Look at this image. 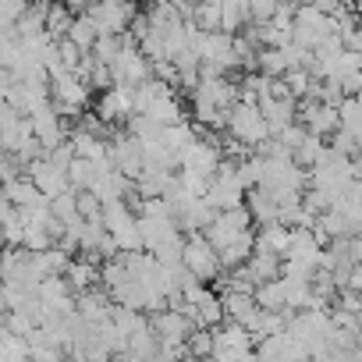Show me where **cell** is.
I'll list each match as a JSON object with an SVG mask.
<instances>
[{
    "label": "cell",
    "mask_w": 362,
    "mask_h": 362,
    "mask_svg": "<svg viewBox=\"0 0 362 362\" xmlns=\"http://www.w3.org/2000/svg\"><path fill=\"white\" fill-rule=\"evenodd\" d=\"M0 192H4L15 206H33V203H40V199H47L40 189H36V181L22 170V174H15L11 181H4V185H0Z\"/></svg>",
    "instance_id": "cell-18"
},
{
    "label": "cell",
    "mask_w": 362,
    "mask_h": 362,
    "mask_svg": "<svg viewBox=\"0 0 362 362\" xmlns=\"http://www.w3.org/2000/svg\"><path fill=\"white\" fill-rule=\"evenodd\" d=\"M351 174L362 181V153H355V156H351Z\"/></svg>",
    "instance_id": "cell-42"
},
{
    "label": "cell",
    "mask_w": 362,
    "mask_h": 362,
    "mask_svg": "<svg viewBox=\"0 0 362 362\" xmlns=\"http://www.w3.org/2000/svg\"><path fill=\"white\" fill-rule=\"evenodd\" d=\"M228 132L235 139H242L245 146H252V149L270 139V124H267L259 103H252V100H235V107L228 114Z\"/></svg>",
    "instance_id": "cell-4"
},
{
    "label": "cell",
    "mask_w": 362,
    "mask_h": 362,
    "mask_svg": "<svg viewBox=\"0 0 362 362\" xmlns=\"http://www.w3.org/2000/svg\"><path fill=\"white\" fill-rule=\"evenodd\" d=\"M281 0H249V22H270Z\"/></svg>",
    "instance_id": "cell-37"
},
{
    "label": "cell",
    "mask_w": 362,
    "mask_h": 362,
    "mask_svg": "<svg viewBox=\"0 0 362 362\" xmlns=\"http://www.w3.org/2000/svg\"><path fill=\"white\" fill-rule=\"evenodd\" d=\"M284 82H288L291 96L302 100V96L309 93V86H313V75H309V68H288V71H284Z\"/></svg>",
    "instance_id": "cell-34"
},
{
    "label": "cell",
    "mask_w": 362,
    "mask_h": 362,
    "mask_svg": "<svg viewBox=\"0 0 362 362\" xmlns=\"http://www.w3.org/2000/svg\"><path fill=\"white\" fill-rule=\"evenodd\" d=\"M8 309H11V305H8V295H4V291H0V316H4Z\"/></svg>",
    "instance_id": "cell-43"
},
{
    "label": "cell",
    "mask_w": 362,
    "mask_h": 362,
    "mask_svg": "<svg viewBox=\"0 0 362 362\" xmlns=\"http://www.w3.org/2000/svg\"><path fill=\"white\" fill-rule=\"evenodd\" d=\"M192 22H196V29H203V33L221 29V4H214V0L206 4V0H199V8H196Z\"/></svg>",
    "instance_id": "cell-30"
},
{
    "label": "cell",
    "mask_w": 362,
    "mask_h": 362,
    "mask_svg": "<svg viewBox=\"0 0 362 362\" xmlns=\"http://www.w3.org/2000/svg\"><path fill=\"white\" fill-rule=\"evenodd\" d=\"M358 25H362V22H358Z\"/></svg>",
    "instance_id": "cell-44"
},
{
    "label": "cell",
    "mask_w": 362,
    "mask_h": 362,
    "mask_svg": "<svg viewBox=\"0 0 362 362\" xmlns=\"http://www.w3.org/2000/svg\"><path fill=\"white\" fill-rule=\"evenodd\" d=\"M47 156H50L54 163H61V167H68V163L75 160V142H71V139H64V142H57L54 149H47Z\"/></svg>",
    "instance_id": "cell-38"
},
{
    "label": "cell",
    "mask_w": 362,
    "mask_h": 362,
    "mask_svg": "<svg viewBox=\"0 0 362 362\" xmlns=\"http://www.w3.org/2000/svg\"><path fill=\"white\" fill-rule=\"evenodd\" d=\"M256 61H259V71L270 75V78L288 71V57H284L281 47H259V57H256Z\"/></svg>",
    "instance_id": "cell-29"
},
{
    "label": "cell",
    "mask_w": 362,
    "mask_h": 362,
    "mask_svg": "<svg viewBox=\"0 0 362 362\" xmlns=\"http://www.w3.org/2000/svg\"><path fill=\"white\" fill-rule=\"evenodd\" d=\"M245 267H249V274H252V281L259 284V281H270V277H281V267H284V256H281V252H274V249H267V245H256V249H252V256L245 259Z\"/></svg>",
    "instance_id": "cell-16"
},
{
    "label": "cell",
    "mask_w": 362,
    "mask_h": 362,
    "mask_svg": "<svg viewBox=\"0 0 362 362\" xmlns=\"http://www.w3.org/2000/svg\"><path fill=\"white\" fill-rule=\"evenodd\" d=\"M203 199L214 210H235V206H245V185H242V177H221V174H214Z\"/></svg>",
    "instance_id": "cell-13"
},
{
    "label": "cell",
    "mask_w": 362,
    "mask_h": 362,
    "mask_svg": "<svg viewBox=\"0 0 362 362\" xmlns=\"http://www.w3.org/2000/svg\"><path fill=\"white\" fill-rule=\"evenodd\" d=\"M96 36H100V29H96V22H93V15H89V11H82V15H75V18H71L68 40H71L75 47H82V50H93Z\"/></svg>",
    "instance_id": "cell-22"
},
{
    "label": "cell",
    "mask_w": 362,
    "mask_h": 362,
    "mask_svg": "<svg viewBox=\"0 0 362 362\" xmlns=\"http://www.w3.org/2000/svg\"><path fill=\"white\" fill-rule=\"evenodd\" d=\"M189 355H214V327H196L189 334Z\"/></svg>",
    "instance_id": "cell-35"
},
{
    "label": "cell",
    "mask_w": 362,
    "mask_h": 362,
    "mask_svg": "<svg viewBox=\"0 0 362 362\" xmlns=\"http://www.w3.org/2000/svg\"><path fill=\"white\" fill-rule=\"evenodd\" d=\"M117 50H121V36H114V33H100L96 43H93V57L103 61V64H110L117 57Z\"/></svg>",
    "instance_id": "cell-32"
},
{
    "label": "cell",
    "mask_w": 362,
    "mask_h": 362,
    "mask_svg": "<svg viewBox=\"0 0 362 362\" xmlns=\"http://www.w3.org/2000/svg\"><path fill=\"white\" fill-rule=\"evenodd\" d=\"M192 305H196V327H221V323H224L221 291H210V284H206V291H203Z\"/></svg>",
    "instance_id": "cell-20"
},
{
    "label": "cell",
    "mask_w": 362,
    "mask_h": 362,
    "mask_svg": "<svg viewBox=\"0 0 362 362\" xmlns=\"http://www.w3.org/2000/svg\"><path fill=\"white\" fill-rule=\"evenodd\" d=\"M89 15H93V22H96L100 33L121 36L132 25V18L139 15V8H135V0H93Z\"/></svg>",
    "instance_id": "cell-7"
},
{
    "label": "cell",
    "mask_w": 362,
    "mask_h": 362,
    "mask_svg": "<svg viewBox=\"0 0 362 362\" xmlns=\"http://www.w3.org/2000/svg\"><path fill=\"white\" fill-rule=\"evenodd\" d=\"M256 103H259V110H263V117H267V124H270V135H277L281 128H288V124H295V121H298V114H295V100L259 96Z\"/></svg>",
    "instance_id": "cell-15"
},
{
    "label": "cell",
    "mask_w": 362,
    "mask_h": 362,
    "mask_svg": "<svg viewBox=\"0 0 362 362\" xmlns=\"http://www.w3.org/2000/svg\"><path fill=\"white\" fill-rule=\"evenodd\" d=\"M89 96H93V89H89V82L78 71H68V68L50 71V100H54V107L61 114L78 117V110L89 103Z\"/></svg>",
    "instance_id": "cell-2"
},
{
    "label": "cell",
    "mask_w": 362,
    "mask_h": 362,
    "mask_svg": "<svg viewBox=\"0 0 362 362\" xmlns=\"http://www.w3.org/2000/svg\"><path fill=\"white\" fill-rule=\"evenodd\" d=\"M110 309H114V298H110V291L107 288H86V291H75V313L82 316V320H107L110 316Z\"/></svg>",
    "instance_id": "cell-14"
},
{
    "label": "cell",
    "mask_w": 362,
    "mask_h": 362,
    "mask_svg": "<svg viewBox=\"0 0 362 362\" xmlns=\"http://www.w3.org/2000/svg\"><path fill=\"white\" fill-rule=\"evenodd\" d=\"M341 82V93L344 96H355L358 89H362V71H351V75H344V78H337Z\"/></svg>",
    "instance_id": "cell-39"
},
{
    "label": "cell",
    "mask_w": 362,
    "mask_h": 362,
    "mask_svg": "<svg viewBox=\"0 0 362 362\" xmlns=\"http://www.w3.org/2000/svg\"><path fill=\"white\" fill-rule=\"evenodd\" d=\"M221 302H224V320H238V323H249L252 313L259 309L252 291H221Z\"/></svg>",
    "instance_id": "cell-19"
},
{
    "label": "cell",
    "mask_w": 362,
    "mask_h": 362,
    "mask_svg": "<svg viewBox=\"0 0 362 362\" xmlns=\"http://www.w3.org/2000/svg\"><path fill=\"white\" fill-rule=\"evenodd\" d=\"M93 177H96V163H93V160L75 156V160L68 163V181H71V189H89Z\"/></svg>",
    "instance_id": "cell-28"
},
{
    "label": "cell",
    "mask_w": 362,
    "mask_h": 362,
    "mask_svg": "<svg viewBox=\"0 0 362 362\" xmlns=\"http://www.w3.org/2000/svg\"><path fill=\"white\" fill-rule=\"evenodd\" d=\"M252 295H256V305H263V309H284V284H281V277L259 281Z\"/></svg>",
    "instance_id": "cell-25"
},
{
    "label": "cell",
    "mask_w": 362,
    "mask_h": 362,
    "mask_svg": "<svg viewBox=\"0 0 362 362\" xmlns=\"http://www.w3.org/2000/svg\"><path fill=\"white\" fill-rule=\"evenodd\" d=\"M50 210H54V217H57V221H64V224H78V221H82L78 203H75V189H68V192L54 196V199H50Z\"/></svg>",
    "instance_id": "cell-27"
},
{
    "label": "cell",
    "mask_w": 362,
    "mask_h": 362,
    "mask_svg": "<svg viewBox=\"0 0 362 362\" xmlns=\"http://www.w3.org/2000/svg\"><path fill=\"white\" fill-rule=\"evenodd\" d=\"M196 50H199V68L221 71L228 75L231 68H238V54H235V36L214 29V33H196Z\"/></svg>",
    "instance_id": "cell-3"
},
{
    "label": "cell",
    "mask_w": 362,
    "mask_h": 362,
    "mask_svg": "<svg viewBox=\"0 0 362 362\" xmlns=\"http://www.w3.org/2000/svg\"><path fill=\"white\" fill-rule=\"evenodd\" d=\"M344 47H348V50H355V54H362V25H355V29L344 36Z\"/></svg>",
    "instance_id": "cell-40"
},
{
    "label": "cell",
    "mask_w": 362,
    "mask_h": 362,
    "mask_svg": "<svg viewBox=\"0 0 362 362\" xmlns=\"http://www.w3.org/2000/svg\"><path fill=\"white\" fill-rule=\"evenodd\" d=\"M75 203H78V214H82L86 221L103 217V203H100V196H96L93 189H75Z\"/></svg>",
    "instance_id": "cell-33"
},
{
    "label": "cell",
    "mask_w": 362,
    "mask_h": 362,
    "mask_svg": "<svg viewBox=\"0 0 362 362\" xmlns=\"http://www.w3.org/2000/svg\"><path fill=\"white\" fill-rule=\"evenodd\" d=\"M323 149H327V139H323V135H313V132H305V139L295 146V163H302V167L309 170V167L320 160V153H323Z\"/></svg>",
    "instance_id": "cell-26"
},
{
    "label": "cell",
    "mask_w": 362,
    "mask_h": 362,
    "mask_svg": "<svg viewBox=\"0 0 362 362\" xmlns=\"http://www.w3.org/2000/svg\"><path fill=\"white\" fill-rule=\"evenodd\" d=\"M64 277H68V284H71V291H86V288H93V284H100V263L78 252V256H71V263H68V270H64Z\"/></svg>",
    "instance_id": "cell-17"
},
{
    "label": "cell",
    "mask_w": 362,
    "mask_h": 362,
    "mask_svg": "<svg viewBox=\"0 0 362 362\" xmlns=\"http://www.w3.org/2000/svg\"><path fill=\"white\" fill-rule=\"evenodd\" d=\"M110 75H114V86H139L153 75V61L142 54L139 43H121L117 57L110 61Z\"/></svg>",
    "instance_id": "cell-6"
},
{
    "label": "cell",
    "mask_w": 362,
    "mask_h": 362,
    "mask_svg": "<svg viewBox=\"0 0 362 362\" xmlns=\"http://www.w3.org/2000/svg\"><path fill=\"white\" fill-rule=\"evenodd\" d=\"M177 185L185 189L189 196H206V189H210V177H206V174H199V170L181 167V170H177Z\"/></svg>",
    "instance_id": "cell-31"
},
{
    "label": "cell",
    "mask_w": 362,
    "mask_h": 362,
    "mask_svg": "<svg viewBox=\"0 0 362 362\" xmlns=\"http://www.w3.org/2000/svg\"><path fill=\"white\" fill-rule=\"evenodd\" d=\"M43 103H50V78H25V82H15L8 93V107L25 117L40 110Z\"/></svg>",
    "instance_id": "cell-11"
},
{
    "label": "cell",
    "mask_w": 362,
    "mask_h": 362,
    "mask_svg": "<svg viewBox=\"0 0 362 362\" xmlns=\"http://www.w3.org/2000/svg\"><path fill=\"white\" fill-rule=\"evenodd\" d=\"M71 18H75V11L64 4V0H50V8H47V33H50L54 40L68 36V29H71Z\"/></svg>",
    "instance_id": "cell-23"
},
{
    "label": "cell",
    "mask_w": 362,
    "mask_h": 362,
    "mask_svg": "<svg viewBox=\"0 0 362 362\" xmlns=\"http://www.w3.org/2000/svg\"><path fill=\"white\" fill-rule=\"evenodd\" d=\"M25 174L36 181V189H40L47 199H54V196H61V192H68V189H71V181H68V167L54 163L47 153H43V156H36V160H29V163H25Z\"/></svg>",
    "instance_id": "cell-8"
},
{
    "label": "cell",
    "mask_w": 362,
    "mask_h": 362,
    "mask_svg": "<svg viewBox=\"0 0 362 362\" xmlns=\"http://www.w3.org/2000/svg\"><path fill=\"white\" fill-rule=\"evenodd\" d=\"M214 358H224V362L256 358V341L249 327L238 320H224L221 327H214Z\"/></svg>",
    "instance_id": "cell-5"
},
{
    "label": "cell",
    "mask_w": 362,
    "mask_h": 362,
    "mask_svg": "<svg viewBox=\"0 0 362 362\" xmlns=\"http://www.w3.org/2000/svg\"><path fill=\"white\" fill-rule=\"evenodd\" d=\"M33 0H0V25H15Z\"/></svg>",
    "instance_id": "cell-36"
},
{
    "label": "cell",
    "mask_w": 362,
    "mask_h": 362,
    "mask_svg": "<svg viewBox=\"0 0 362 362\" xmlns=\"http://www.w3.org/2000/svg\"><path fill=\"white\" fill-rule=\"evenodd\" d=\"M64 4H68L75 15H82V11H89V8H93V0H64Z\"/></svg>",
    "instance_id": "cell-41"
},
{
    "label": "cell",
    "mask_w": 362,
    "mask_h": 362,
    "mask_svg": "<svg viewBox=\"0 0 362 362\" xmlns=\"http://www.w3.org/2000/svg\"><path fill=\"white\" fill-rule=\"evenodd\" d=\"M135 114V89L132 86H110L100 93L96 100V117L107 124H128V117Z\"/></svg>",
    "instance_id": "cell-9"
},
{
    "label": "cell",
    "mask_w": 362,
    "mask_h": 362,
    "mask_svg": "<svg viewBox=\"0 0 362 362\" xmlns=\"http://www.w3.org/2000/svg\"><path fill=\"white\" fill-rule=\"evenodd\" d=\"M29 121H33V135L43 142V149H54L57 142H64V139H68V124H64L61 110L54 107V100H50V103H43L40 110H33V114H29Z\"/></svg>",
    "instance_id": "cell-12"
},
{
    "label": "cell",
    "mask_w": 362,
    "mask_h": 362,
    "mask_svg": "<svg viewBox=\"0 0 362 362\" xmlns=\"http://www.w3.org/2000/svg\"><path fill=\"white\" fill-rule=\"evenodd\" d=\"M47 8H50V0H33V4L22 11V18L15 22L18 36H40V33H47Z\"/></svg>",
    "instance_id": "cell-21"
},
{
    "label": "cell",
    "mask_w": 362,
    "mask_h": 362,
    "mask_svg": "<svg viewBox=\"0 0 362 362\" xmlns=\"http://www.w3.org/2000/svg\"><path fill=\"white\" fill-rule=\"evenodd\" d=\"M181 267H185L189 274H196L199 281H206V284H214L217 277H221V252L210 245V238L203 235V231H189V238H185V249H181Z\"/></svg>",
    "instance_id": "cell-1"
},
{
    "label": "cell",
    "mask_w": 362,
    "mask_h": 362,
    "mask_svg": "<svg viewBox=\"0 0 362 362\" xmlns=\"http://www.w3.org/2000/svg\"><path fill=\"white\" fill-rule=\"evenodd\" d=\"M149 327H153V334H156L160 341H167V344H185V341H189V334L196 330L192 316H185V313L174 309V305L156 309V313L149 316Z\"/></svg>",
    "instance_id": "cell-10"
},
{
    "label": "cell",
    "mask_w": 362,
    "mask_h": 362,
    "mask_svg": "<svg viewBox=\"0 0 362 362\" xmlns=\"http://www.w3.org/2000/svg\"><path fill=\"white\" fill-rule=\"evenodd\" d=\"M337 114H341V128H348L355 135V142H358L362 139V100L358 96H341Z\"/></svg>",
    "instance_id": "cell-24"
}]
</instances>
